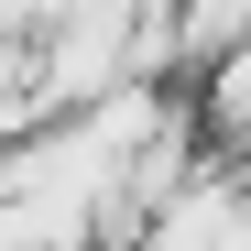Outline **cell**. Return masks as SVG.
<instances>
[{
	"label": "cell",
	"mask_w": 251,
	"mask_h": 251,
	"mask_svg": "<svg viewBox=\"0 0 251 251\" xmlns=\"http://www.w3.org/2000/svg\"><path fill=\"white\" fill-rule=\"evenodd\" d=\"M207 120H219V131H251V33L229 55H207Z\"/></svg>",
	"instance_id": "1"
}]
</instances>
